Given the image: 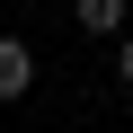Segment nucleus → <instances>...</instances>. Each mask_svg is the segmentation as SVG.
<instances>
[{"mask_svg": "<svg viewBox=\"0 0 133 133\" xmlns=\"http://www.w3.org/2000/svg\"><path fill=\"white\" fill-rule=\"evenodd\" d=\"M27 89H36V53L18 36H0V98H27Z\"/></svg>", "mask_w": 133, "mask_h": 133, "instance_id": "1", "label": "nucleus"}, {"mask_svg": "<svg viewBox=\"0 0 133 133\" xmlns=\"http://www.w3.org/2000/svg\"><path fill=\"white\" fill-rule=\"evenodd\" d=\"M71 18H80V36H115L124 27V0H71Z\"/></svg>", "mask_w": 133, "mask_h": 133, "instance_id": "2", "label": "nucleus"}, {"mask_svg": "<svg viewBox=\"0 0 133 133\" xmlns=\"http://www.w3.org/2000/svg\"><path fill=\"white\" fill-rule=\"evenodd\" d=\"M115 71H124V89H133V44H124V53H115Z\"/></svg>", "mask_w": 133, "mask_h": 133, "instance_id": "3", "label": "nucleus"}]
</instances>
